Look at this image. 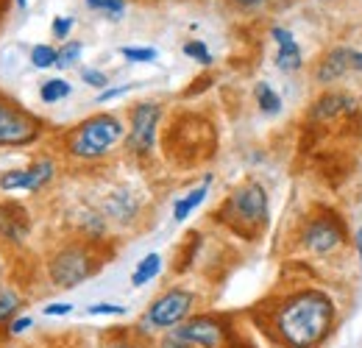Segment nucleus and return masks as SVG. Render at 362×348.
Wrapping results in <instances>:
<instances>
[{
  "mask_svg": "<svg viewBox=\"0 0 362 348\" xmlns=\"http://www.w3.org/2000/svg\"><path fill=\"white\" fill-rule=\"evenodd\" d=\"M218 218L228 223L243 237H257V231L265 228V223H268V192H265V187L257 184V181H245L243 187H237L228 195Z\"/></svg>",
  "mask_w": 362,
  "mask_h": 348,
  "instance_id": "nucleus-2",
  "label": "nucleus"
},
{
  "mask_svg": "<svg viewBox=\"0 0 362 348\" xmlns=\"http://www.w3.org/2000/svg\"><path fill=\"white\" fill-rule=\"evenodd\" d=\"M184 53L189 56V59H195V62H201V64H209L212 62V53L206 50V45L198 42V40H192V42L184 45Z\"/></svg>",
  "mask_w": 362,
  "mask_h": 348,
  "instance_id": "nucleus-24",
  "label": "nucleus"
},
{
  "mask_svg": "<svg viewBox=\"0 0 362 348\" xmlns=\"http://www.w3.org/2000/svg\"><path fill=\"white\" fill-rule=\"evenodd\" d=\"M129 89H132V87L106 89V92H100V98H98V100H100V103H106V100H112V98H120V95H126V92H129Z\"/></svg>",
  "mask_w": 362,
  "mask_h": 348,
  "instance_id": "nucleus-32",
  "label": "nucleus"
},
{
  "mask_svg": "<svg viewBox=\"0 0 362 348\" xmlns=\"http://www.w3.org/2000/svg\"><path fill=\"white\" fill-rule=\"evenodd\" d=\"M81 79H84L90 87H98V89H103L106 84H109V81H106V76H103L100 70H84V73H81Z\"/></svg>",
  "mask_w": 362,
  "mask_h": 348,
  "instance_id": "nucleus-29",
  "label": "nucleus"
},
{
  "mask_svg": "<svg viewBox=\"0 0 362 348\" xmlns=\"http://www.w3.org/2000/svg\"><path fill=\"white\" fill-rule=\"evenodd\" d=\"M0 190L3 192H17L25 190V170H8L0 175Z\"/></svg>",
  "mask_w": 362,
  "mask_h": 348,
  "instance_id": "nucleus-22",
  "label": "nucleus"
},
{
  "mask_svg": "<svg viewBox=\"0 0 362 348\" xmlns=\"http://www.w3.org/2000/svg\"><path fill=\"white\" fill-rule=\"evenodd\" d=\"M129 62H153L156 59V50L153 47H123L120 50Z\"/></svg>",
  "mask_w": 362,
  "mask_h": 348,
  "instance_id": "nucleus-25",
  "label": "nucleus"
},
{
  "mask_svg": "<svg viewBox=\"0 0 362 348\" xmlns=\"http://www.w3.org/2000/svg\"><path fill=\"white\" fill-rule=\"evenodd\" d=\"M351 59H354V50H349V47H334V50H329L315 70L317 84H332V81H337V79L351 67Z\"/></svg>",
  "mask_w": 362,
  "mask_h": 348,
  "instance_id": "nucleus-12",
  "label": "nucleus"
},
{
  "mask_svg": "<svg viewBox=\"0 0 362 348\" xmlns=\"http://www.w3.org/2000/svg\"><path fill=\"white\" fill-rule=\"evenodd\" d=\"M237 3H240V6H259L262 0H237Z\"/></svg>",
  "mask_w": 362,
  "mask_h": 348,
  "instance_id": "nucleus-36",
  "label": "nucleus"
},
{
  "mask_svg": "<svg viewBox=\"0 0 362 348\" xmlns=\"http://www.w3.org/2000/svg\"><path fill=\"white\" fill-rule=\"evenodd\" d=\"M31 231L28 212L20 204H0V240L3 243H23Z\"/></svg>",
  "mask_w": 362,
  "mask_h": 348,
  "instance_id": "nucleus-10",
  "label": "nucleus"
},
{
  "mask_svg": "<svg viewBox=\"0 0 362 348\" xmlns=\"http://www.w3.org/2000/svg\"><path fill=\"white\" fill-rule=\"evenodd\" d=\"M17 3H20V6H25V3H28V0H17Z\"/></svg>",
  "mask_w": 362,
  "mask_h": 348,
  "instance_id": "nucleus-37",
  "label": "nucleus"
},
{
  "mask_svg": "<svg viewBox=\"0 0 362 348\" xmlns=\"http://www.w3.org/2000/svg\"><path fill=\"white\" fill-rule=\"evenodd\" d=\"M254 95H257V103H259V109L265 112V115H276L279 109H281V98L276 95V89L271 87V84H257V89H254Z\"/></svg>",
  "mask_w": 362,
  "mask_h": 348,
  "instance_id": "nucleus-18",
  "label": "nucleus"
},
{
  "mask_svg": "<svg viewBox=\"0 0 362 348\" xmlns=\"http://www.w3.org/2000/svg\"><path fill=\"white\" fill-rule=\"evenodd\" d=\"M81 50H84L81 42H67L62 50H59V62H56V64H59V67H73V64L78 62Z\"/></svg>",
  "mask_w": 362,
  "mask_h": 348,
  "instance_id": "nucleus-23",
  "label": "nucleus"
},
{
  "mask_svg": "<svg viewBox=\"0 0 362 348\" xmlns=\"http://www.w3.org/2000/svg\"><path fill=\"white\" fill-rule=\"evenodd\" d=\"M87 315H112V318H120V315H126V306H117V304H92V306H87Z\"/></svg>",
  "mask_w": 362,
  "mask_h": 348,
  "instance_id": "nucleus-27",
  "label": "nucleus"
},
{
  "mask_svg": "<svg viewBox=\"0 0 362 348\" xmlns=\"http://www.w3.org/2000/svg\"><path fill=\"white\" fill-rule=\"evenodd\" d=\"M351 109H354V100L351 98H346V95H326L323 100H317L313 115L320 117V120H329V117H334L340 112H351Z\"/></svg>",
  "mask_w": 362,
  "mask_h": 348,
  "instance_id": "nucleus-15",
  "label": "nucleus"
},
{
  "mask_svg": "<svg viewBox=\"0 0 362 348\" xmlns=\"http://www.w3.org/2000/svg\"><path fill=\"white\" fill-rule=\"evenodd\" d=\"M123 134L126 129L115 115H92L70 134L67 151L76 159H100L123 139Z\"/></svg>",
  "mask_w": 362,
  "mask_h": 348,
  "instance_id": "nucleus-3",
  "label": "nucleus"
},
{
  "mask_svg": "<svg viewBox=\"0 0 362 348\" xmlns=\"http://www.w3.org/2000/svg\"><path fill=\"white\" fill-rule=\"evenodd\" d=\"M70 28H73V20H70V17H56V20H53V37H56V40H67Z\"/></svg>",
  "mask_w": 362,
  "mask_h": 348,
  "instance_id": "nucleus-28",
  "label": "nucleus"
},
{
  "mask_svg": "<svg viewBox=\"0 0 362 348\" xmlns=\"http://www.w3.org/2000/svg\"><path fill=\"white\" fill-rule=\"evenodd\" d=\"M87 6L95 8V11H103V14L115 17V20L126 11V0H87Z\"/></svg>",
  "mask_w": 362,
  "mask_h": 348,
  "instance_id": "nucleus-21",
  "label": "nucleus"
},
{
  "mask_svg": "<svg viewBox=\"0 0 362 348\" xmlns=\"http://www.w3.org/2000/svg\"><path fill=\"white\" fill-rule=\"evenodd\" d=\"M156 348H195V346H189V343H184V340H179V337H173V335H168L162 343Z\"/></svg>",
  "mask_w": 362,
  "mask_h": 348,
  "instance_id": "nucleus-31",
  "label": "nucleus"
},
{
  "mask_svg": "<svg viewBox=\"0 0 362 348\" xmlns=\"http://www.w3.org/2000/svg\"><path fill=\"white\" fill-rule=\"evenodd\" d=\"M37 137H40V123L17 103L0 98V145L20 148V145H31Z\"/></svg>",
  "mask_w": 362,
  "mask_h": 348,
  "instance_id": "nucleus-7",
  "label": "nucleus"
},
{
  "mask_svg": "<svg viewBox=\"0 0 362 348\" xmlns=\"http://www.w3.org/2000/svg\"><path fill=\"white\" fill-rule=\"evenodd\" d=\"M357 251H360V265H362V228L357 231Z\"/></svg>",
  "mask_w": 362,
  "mask_h": 348,
  "instance_id": "nucleus-35",
  "label": "nucleus"
},
{
  "mask_svg": "<svg viewBox=\"0 0 362 348\" xmlns=\"http://www.w3.org/2000/svg\"><path fill=\"white\" fill-rule=\"evenodd\" d=\"M31 62H34V67H40V70L53 67V64L59 62V50L50 47V45H34V47H31Z\"/></svg>",
  "mask_w": 362,
  "mask_h": 348,
  "instance_id": "nucleus-20",
  "label": "nucleus"
},
{
  "mask_svg": "<svg viewBox=\"0 0 362 348\" xmlns=\"http://www.w3.org/2000/svg\"><path fill=\"white\" fill-rule=\"evenodd\" d=\"M159 270H162V257H159V254H148L145 260L136 265L134 273H132V284H134V287L148 284L151 279H156V276H159Z\"/></svg>",
  "mask_w": 362,
  "mask_h": 348,
  "instance_id": "nucleus-16",
  "label": "nucleus"
},
{
  "mask_svg": "<svg viewBox=\"0 0 362 348\" xmlns=\"http://www.w3.org/2000/svg\"><path fill=\"white\" fill-rule=\"evenodd\" d=\"M103 348H136V346L132 343V340H126V337H115L112 343H106Z\"/></svg>",
  "mask_w": 362,
  "mask_h": 348,
  "instance_id": "nucleus-33",
  "label": "nucleus"
},
{
  "mask_svg": "<svg viewBox=\"0 0 362 348\" xmlns=\"http://www.w3.org/2000/svg\"><path fill=\"white\" fill-rule=\"evenodd\" d=\"M351 67L362 73V53H354V59H351Z\"/></svg>",
  "mask_w": 362,
  "mask_h": 348,
  "instance_id": "nucleus-34",
  "label": "nucleus"
},
{
  "mask_svg": "<svg viewBox=\"0 0 362 348\" xmlns=\"http://www.w3.org/2000/svg\"><path fill=\"white\" fill-rule=\"evenodd\" d=\"M271 37L276 40V45H279V53H276V67H279V70H284V73H296V70H301L304 56H301V47H298V42L293 40V34H290L287 28H273Z\"/></svg>",
  "mask_w": 362,
  "mask_h": 348,
  "instance_id": "nucleus-11",
  "label": "nucleus"
},
{
  "mask_svg": "<svg viewBox=\"0 0 362 348\" xmlns=\"http://www.w3.org/2000/svg\"><path fill=\"white\" fill-rule=\"evenodd\" d=\"M47 267H50V282L56 287L70 290V287L81 284L84 279H90L95 267H98V262L92 260L84 245H67V248H62L50 257Z\"/></svg>",
  "mask_w": 362,
  "mask_h": 348,
  "instance_id": "nucleus-6",
  "label": "nucleus"
},
{
  "mask_svg": "<svg viewBox=\"0 0 362 348\" xmlns=\"http://www.w3.org/2000/svg\"><path fill=\"white\" fill-rule=\"evenodd\" d=\"M346 240L343 234V226L337 218H315L310 220V226L304 228V245L313 251V254H332L334 248H340Z\"/></svg>",
  "mask_w": 362,
  "mask_h": 348,
  "instance_id": "nucleus-9",
  "label": "nucleus"
},
{
  "mask_svg": "<svg viewBox=\"0 0 362 348\" xmlns=\"http://www.w3.org/2000/svg\"><path fill=\"white\" fill-rule=\"evenodd\" d=\"M334 329V301L320 290H298L271 312L273 340L281 348H317Z\"/></svg>",
  "mask_w": 362,
  "mask_h": 348,
  "instance_id": "nucleus-1",
  "label": "nucleus"
},
{
  "mask_svg": "<svg viewBox=\"0 0 362 348\" xmlns=\"http://www.w3.org/2000/svg\"><path fill=\"white\" fill-rule=\"evenodd\" d=\"M184 343L195 348H231L234 346V329L218 315H195L187 318L181 326L170 332Z\"/></svg>",
  "mask_w": 362,
  "mask_h": 348,
  "instance_id": "nucleus-4",
  "label": "nucleus"
},
{
  "mask_svg": "<svg viewBox=\"0 0 362 348\" xmlns=\"http://www.w3.org/2000/svg\"><path fill=\"white\" fill-rule=\"evenodd\" d=\"M195 306V293L184 290V287H173V290H165L153 304L148 306L145 312V323L156 332H168V329H176L181 326L189 312Z\"/></svg>",
  "mask_w": 362,
  "mask_h": 348,
  "instance_id": "nucleus-5",
  "label": "nucleus"
},
{
  "mask_svg": "<svg viewBox=\"0 0 362 348\" xmlns=\"http://www.w3.org/2000/svg\"><path fill=\"white\" fill-rule=\"evenodd\" d=\"M159 117H162V109L156 103H139V106H134L132 129H129V151L132 153H148L153 148Z\"/></svg>",
  "mask_w": 362,
  "mask_h": 348,
  "instance_id": "nucleus-8",
  "label": "nucleus"
},
{
  "mask_svg": "<svg viewBox=\"0 0 362 348\" xmlns=\"http://www.w3.org/2000/svg\"><path fill=\"white\" fill-rule=\"evenodd\" d=\"M209 181H212V175H206L204 178V184L201 187H195L192 192H187L181 201H176V207H173V220H187L201 204H204V198H206V192H209Z\"/></svg>",
  "mask_w": 362,
  "mask_h": 348,
  "instance_id": "nucleus-13",
  "label": "nucleus"
},
{
  "mask_svg": "<svg viewBox=\"0 0 362 348\" xmlns=\"http://www.w3.org/2000/svg\"><path fill=\"white\" fill-rule=\"evenodd\" d=\"M53 173H56V168H53V162H50V159H40V162H34V165L25 170V190H28V192H40L47 181L53 178Z\"/></svg>",
  "mask_w": 362,
  "mask_h": 348,
  "instance_id": "nucleus-14",
  "label": "nucleus"
},
{
  "mask_svg": "<svg viewBox=\"0 0 362 348\" xmlns=\"http://www.w3.org/2000/svg\"><path fill=\"white\" fill-rule=\"evenodd\" d=\"M0 279H3V262H0Z\"/></svg>",
  "mask_w": 362,
  "mask_h": 348,
  "instance_id": "nucleus-38",
  "label": "nucleus"
},
{
  "mask_svg": "<svg viewBox=\"0 0 362 348\" xmlns=\"http://www.w3.org/2000/svg\"><path fill=\"white\" fill-rule=\"evenodd\" d=\"M70 95V84L64 81V79H50L42 84L40 89V98L45 100V103H59V100H64Z\"/></svg>",
  "mask_w": 362,
  "mask_h": 348,
  "instance_id": "nucleus-19",
  "label": "nucleus"
},
{
  "mask_svg": "<svg viewBox=\"0 0 362 348\" xmlns=\"http://www.w3.org/2000/svg\"><path fill=\"white\" fill-rule=\"evenodd\" d=\"M28 329H34V318H31V315H17V318L8 323V335H11V337L25 335Z\"/></svg>",
  "mask_w": 362,
  "mask_h": 348,
  "instance_id": "nucleus-26",
  "label": "nucleus"
},
{
  "mask_svg": "<svg viewBox=\"0 0 362 348\" xmlns=\"http://www.w3.org/2000/svg\"><path fill=\"white\" fill-rule=\"evenodd\" d=\"M42 312H45L47 318H64V315H70V312H73V304H67V301H59V304H47Z\"/></svg>",
  "mask_w": 362,
  "mask_h": 348,
  "instance_id": "nucleus-30",
  "label": "nucleus"
},
{
  "mask_svg": "<svg viewBox=\"0 0 362 348\" xmlns=\"http://www.w3.org/2000/svg\"><path fill=\"white\" fill-rule=\"evenodd\" d=\"M20 312V296L14 287H0V326H8Z\"/></svg>",
  "mask_w": 362,
  "mask_h": 348,
  "instance_id": "nucleus-17",
  "label": "nucleus"
}]
</instances>
